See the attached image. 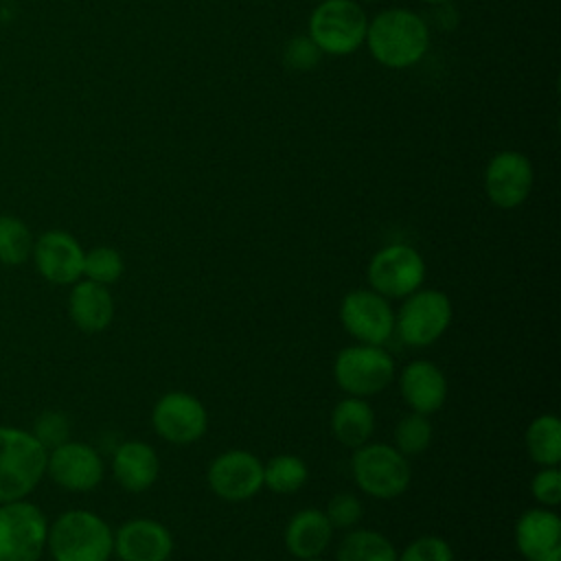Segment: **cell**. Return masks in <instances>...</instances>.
Instances as JSON below:
<instances>
[{"mask_svg":"<svg viewBox=\"0 0 561 561\" xmlns=\"http://www.w3.org/2000/svg\"><path fill=\"white\" fill-rule=\"evenodd\" d=\"M81 243L66 230H46L33 243V263L42 278L53 285H72L83 276Z\"/></svg>","mask_w":561,"mask_h":561,"instance_id":"5bb4252c","label":"cell"},{"mask_svg":"<svg viewBox=\"0 0 561 561\" xmlns=\"http://www.w3.org/2000/svg\"><path fill=\"white\" fill-rule=\"evenodd\" d=\"M366 15L353 0H324L316 7L309 35L318 48L333 55L355 50L366 37Z\"/></svg>","mask_w":561,"mask_h":561,"instance_id":"ba28073f","label":"cell"},{"mask_svg":"<svg viewBox=\"0 0 561 561\" xmlns=\"http://www.w3.org/2000/svg\"><path fill=\"white\" fill-rule=\"evenodd\" d=\"M397 561H454V552L445 539L436 535H423L408 543V548L397 554Z\"/></svg>","mask_w":561,"mask_h":561,"instance_id":"f546056e","label":"cell"},{"mask_svg":"<svg viewBox=\"0 0 561 561\" xmlns=\"http://www.w3.org/2000/svg\"><path fill=\"white\" fill-rule=\"evenodd\" d=\"M430 2H443V0H430Z\"/></svg>","mask_w":561,"mask_h":561,"instance_id":"d6a6232c","label":"cell"},{"mask_svg":"<svg viewBox=\"0 0 561 561\" xmlns=\"http://www.w3.org/2000/svg\"><path fill=\"white\" fill-rule=\"evenodd\" d=\"M353 478L357 486L377 500L401 495L412 478L405 456L383 443H364L353 451Z\"/></svg>","mask_w":561,"mask_h":561,"instance_id":"277c9868","label":"cell"},{"mask_svg":"<svg viewBox=\"0 0 561 561\" xmlns=\"http://www.w3.org/2000/svg\"><path fill=\"white\" fill-rule=\"evenodd\" d=\"M68 313L83 333H101L112 324L114 298L107 285L94 280H77L68 294Z\"/></svg>","mask_w":561,"mask_h":561,"instance_id":"d6986e66","label":"cell"},{"mask_svg":"<svg viewBox=\"0 0 561 561\" xmlns=\"http://www.w3.org/2000/svg\"><path fill=\"white\" fill-rule=\"evenodd\" d=\"M340 322L362 344L381 346L394 331V311L388 298L373 289H355L340 305Z\"/></svg>","mask_w":561,"mask_h":561,"instance_id":"8fae6325","label":"cell"},{"mask_svg":"<svg viewBox=\"0 0 561 561\" xmlns=\"http://www.w3.org/2000/svg\"><path fill=\"white\" fill-rule=\"evenodd\" d=\"M151 425L167 443L188 445L206 434L208 412L197 397L173 390L156 401L151 410Z\"/></svg>","mask_w":561,"mask_h":561,"instance_id":"30bf717a","label":"cell"},{"mask_svg":"<svg viewBox=\"0 0 561 561\" xmlns=\"http://www.w3.org/2000/svg\"><path fill=\"white\" fill-rule=\"evenodd\" d=\"M533 497L541 506H557L561 502V473L557 467H541L530 482Z\"/></svg>","mask_w":561,"mask_h":561,"instance_id":"1f68e13d","label":"cell"},{"mask_svg":"<svg viewBox=\"0 0 561 561\" xmlns=\"http://www.w3.org/2000/svg\"><path fill=\"white\" fill-rule=\"evenodd\" d=\"M210 491L226 502H245L263 489V462L243 449L219 454L206 473Z\"/></svg>","mask_w":561,"mask_h":561,"instance_id":"4fadbf2b","label":"cell"},{"mask_svg":"<svg viewBox=\"0 0 561 561\" xmlns=\"http://www.w3.org/2000/svg\"><path fill=\"white\" fill-rule=\"evenodd\" d=\"M333 526L327 519L324 511L305 508L291 515L285 528V546L287 550L302 561L318 559L331 543Z\"/></svg>","mask_w":561,"mask_h":561,"instance_id":"44dd1931","label":"cell"},{"mask_svg":"<svg viewBox=\"0 0 561 561\" xmlns=\"http://www.w3.org/2000/svg\"><path fill=\"white\" fill-rule=\"evenodd\" d=\"M114 552L121 561H167L173 537L160 522L136 517L114 533Z\"/></svg>","mask_w":561,"mask_h":561,"instance_id":"e0dca14e","label":"cell"},{"mask_svg":"<svg viewBox=\"0 0 561 561\" xmlns=\"http://www.w3.org/2000/svg\"><path fill=\"white\" fill-rule=\"evenodd\" d=\"M31 432L46 449H53L70 440V419L59 410H46L35 419Z\"/></svg>","mask_w":561,"mask_h":561,"instance_id":"f1b7e54d","label":"cell"},{"mask_svg":"<svg viewBox=\"0 0 561 561\" xmlns=\"http://www.w3.org/2000/svg\"><path fill=\"white\" fill-rule=\"evenodd\" d=\"M324 515L333 528H351L362 519L364 506L353 493H337L329 500Z\"/></svg>","mask_w":561,"mask_h":561,"instance_id":"4dcf8cb0","label":"cell"},{"mask_svg":"<svg viewBox=\"0 0 561 561\" xmlns=\"http://www.w3.org/2000/svg\"><path fill=\"white\" fill-rule=\"evenodd\" d=\"M454 316L451 300L438 289H416L405 296L394 313V331L408 346H430L449 327Z\"/></svg>","mask_w":561,"mask_h":561,"instance_id":"8992f818","label":"cell"},{"mask_svg":"<svg viewBox=\"0 0 561 561\" xmlns=\"http://www.w3.org/2000/svg\"><path fill=\"white\" fill-rule=\"evenodd\" d=\"M309 469L302 458L291 454L274 456L263 465V486L274 493H296L305 486Z\"/></svg>","mask_w":561,"mask_h":561,"instance_id":"d4e9b609","label":"cell"},{"mask_svg":"<svg viewBox=\"0 0 561 561\" xmlns=\"http://www.w3.org/2000/svg\"><path fill=\"white\" fill-rule=\"evenodd\" d=\"M48 449L33 432L0 425V502L24 500L46 476Z\"/></svg>","mask_w":561,"mask_h":561,"instance_id":"7a4b0ae2","label":"cell"},{"mask_svg":"<svg viewBox=\"0 0 561 561\" xmlns=\"http://www.w3.org/2000/svg\"><path fill=\"white\" fill-rule=\"evenodd\" d=\"M399 388L412 412L425 416L438 412L447 399V379L443 370L427 359L410 362L399 377Z\"/></svg>","mask_w":561,"mask_h":561,"instance_id":"ac0fdd59","label":"cell"},{"mask_svg":"<svg viewBox=\"0 0 561 561\" xmlns=\"http://www.w3.org/2000/svg\"><path fill=\"white\" fill-rule=\"evenodd\" d=\"M432 443V423L425 414L412 412L403 416L394 427V447L403 456H416Z\"/></svg>","mask_w":561,"mask_h":561,"instance_id":"83f0119b","label":"cell"},{"mask_svg":"<svg viewBox=\"0 0 561 561\" xmlns=\"http://www.w3.org/2000/svg\"><path fill=\"white\" fill-rule=\"evenodd\" d=\"M112 473L125 491H147L160 473L158 454L151 445L142 440H125L114 451Z\"/></svg>","mask_w":561,"mask_h":561,"instance_id":"ffe728a7","label":"cell"},{"mask_svg":"<svg viewBox=\"0 0 561 561\" xmlns=\"http://www.w3.org/2000/svg\"><path fill=\"white\" fill-rule=\"evenodd\" d=\"M103 458L99 451L81 440H66L48 449L46 476L61 489L72 493H85L103 480Z\"/></svg>","mask_w":561,"mask_h":561,"instance_id":"7c38bea8","label":"cell"},{"mask_svg":"<svg viewBox=\"0 0 561 561\" xmlns=\"http://www.w3.org/2000/svg\"><path fill=\"white\" fill-rule=\"evenodd\" d=\"M515 546L526 561H561V519L548 506L528 508L515 524Z\"/></svg>","mask_w":561,"mask_h":561,"instance_id":"2e32d148","label":"cell"},{"mask_svg":"<svg viewBox=\"0 0 561 561\" xmlns=\"http://www.w3.org/2000/svg\"><path fill=\"white\" fill-rule=\"evenodd\" d=\"M33 232L15 215H0V263L22 265L33 252Z\"/></svg>","mask_w":561,"mask_h":561,"instance_id":"484cf974","label":"cell"},{"mask_svg":"<svg viewBox=\"0 0 561 561\" xmlns=\"http://www.w3.org/2000/svg\"><path fill=\"white\" fill-rule=\"evenodd\" d=\"M333 377L348 397L366 399L379 394L392 381L394 362L381 346H346L333 362Z\"/></svg>","mask_w":561,"mask_h":561,"instance_id":"52a82bcc","label":"cell"},{"mask_svg":"<svg viewBox=\"0 0 561 561\" xmlns=\"http://www.w3.org/2000/svg\"><path fill=\"white\" fill-rule=\"evenodd\" d=\"M46 548L55 561H107L114 552V533L101 515L70 508L48 524Z\"/></svg>","mask_w":561,"mask_h":561,"instance_id":"6da1fadb","label":"cell"},{"mask_svg":"<svg viewBox=\"0 0 561 561\" xmlns=\"http://www.w3.org/2000/svg\"><path fill=\"white\" fill-rule=\"evenodd\" d=\"M337 561H397V550L377 530H353L337 546Z\"/></svg>","mask_w":561,"mask_h":561,"instance_id":"cb8c5ba5","label":"cell"},{"mask_svg":"<svg viewBox=\"0 0 561 561\" xmlns=\"http://www.w3.org/2000/svg\"><path fill=\"white\" fill-rule=\"evenodd\" d=\"M125 263L118 250L110 245H96L83 254V276L88 280L112 285L123 276Z\"/></svg>","mask_w":561,"mask_h":561,"instance_id":"4316f807","label":"cell"},{"mask_svg":"<svg viewBox=\"0 0 561 561\" xmlns=\"http://www.w3.org/2000/svg\"><path fill=\"white\" fill-rule=\"evenodd\" d=\"M528 456L539 467H557L561 460V421L554 414H539L526 430Z\"/></svg>","mask_w":561,"mask_h":561,"instance_id":"603a6c76","label":"cell"},{"mask_svg":"<svg viewBox=\"0 0 561 561\" xmlns=\"http://www.w3.org/2000/svg\"><path fill=\"white\" fill-rule=\"evenodd\" d=\"M425 261L403 243L381 248L368 263L370 289L383 298H405L423 285Z\"/></svg>","mask_w":561,"mask_h":561,"instance_id":"9c48e42d","label":"cell"},{"mask_svg":"<svg viewBox=\"0 0 561 561\" xmlns=\"http://www.w3.org/2000/svg\"><path fill=\"white\" fill-rule=\"evenodd\" d=\"M46 539L48 519L37 504L0 502V561H39Z\"/></svg>","mask_w":561,"mask_h":561,"instance_id":"5b68a950","label":"cell"},{"mask_svg":"<svg viewBox=\"0 0 561 561\" xmlns=\"http://www.w3.org/2000/svg\"><path fill=\"white\" fill-rule=\"evenodd\" d=\"M375 430V412L359 397H346L335 403L331 412V434L344 447H362Z\"/></svg>","mask_w":561,"mask_h":561,"instance_id":"7402d4cb","label":"cell"},{"mask_svg":"<svg viewBox=\"0 0 561 561\" xmlns=\"http://www.w3.org/2000/svg\"><path fill=\"white\" fill-rule=\"evenodd\" d=\"M370 53L390 68H403L419 61L427 48L425 22L405 9L379 13L366 28Z\"/></svg>","mask_w":561,"mask_h":561,"instance_id":"3957f363","label":"cell"},{"mask_svg":"<svg viewBox=\"0 0 561 561\" xmlns=\"http://www.w3.org/2000/svg\"><path fill=\"white\" fill-rule=\"evenodd\" d=\"M533 186V167L526 156L517 151L497 153L484 175V188L489 199L500 208L519 206Z\"/></svg>","mask_w":561,"mask_h":561,"instance_id":"9a60e30c","label":"cell"}]
</instances>
